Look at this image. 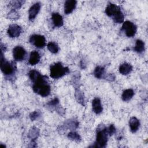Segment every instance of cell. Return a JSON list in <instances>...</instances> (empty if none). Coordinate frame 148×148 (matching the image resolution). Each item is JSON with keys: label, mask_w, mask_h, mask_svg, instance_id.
Returning <instances> with one entry per match:
<instances>
[{"label": "cell", "mask_w": 148, "mask_h": 148, "mask_svg": "<svg viewBox=\"0 0 148 148\" xmlns=\"http://www.w3.org/2000/svg\"><path fill=\"white\" fill-rule=\"evenodd\" d=\"M7 17L9 18L10 19H17L19 18V15L14 9H12L8 13Z\"/></svg>", "instance_id": "cb8c5ba5"}, {"label": "cell", "mask_w": 148, "mask_h": 148, "mask_svg": "<svg viewBox=\"0 0 148 148\" xmlns=\"http://www.w3.org/2000/svg\"><path fill=\"white\" fill-rule=\"evenodd\" d=\"M48 50L52 53H57L58 51L59 48L57 44L53 42H50L47 45Z\"/></svg>", "instance_id": "ffe728a7"}, {"label": "cell", "mask_w": 148, "mask_h": 148, "mask_svg": "<svg viewBox=\"0 0 148 148\" xmlns=\"http://www.w3.org/2000/svg\"><path fill=\"white\" fill-rule=\"evenodd\" d=\"M39 134V132L38 129H37L35 127H33L30 130L28 133V137L32 139V140H34V139H35L38 136Z\"/></svg>", "instance_id": "44dd1931"}, {"label": "cell", "mask_w": 148, "mask_h": 148, "mask_svg": "<svg viewBox=\"0 0 148 148\" xmlns=\"http://www.w3.org/2000/svg\"><path fill=\"white\" fill-rule=\"evenodd\" d=\"M94 75L95 77L98 79H101L104 77L105 75V69L104 68L98 66H97L94 71Z\"/></svg>", "instance_id": "d6986e66"}, {"label": "cell", "mask_w": 148, "mask_h": 148, "mask_svg": "<svg viewBox=\"0 0 148 148\" xmlns=\"http://www.w3.org/2000/svg\"><path fill=\"white\" fill-rule=\"evenodd\" d=\"M66 123V124L65 125H67L68 128H71V129L76 128L79 125V123L77 121H71L69 120L68 121H67Z\"/></svg>", "instance_id": "d4e9b609"}, {"label": "cell", "mask_w": 148, "mask_h": 148, "mask_svg": "<svg viewBox=\"0 0 148 148\" xmlns=\"http://www.w3.org/2000/svg\"><path fill=\"white\" fill-rule=\"evenodd\" d=\"M40 9V3L39 2L35 3L34 5L31 6L28 11L29 14V20L30 21H33L36 17V15L39 13Z\"/></svg>", "instance_id": "30bf717a"}, {"label": "cell", "mask_w": 148, "mask_h": 148, "mask_svg": "<svg viewBox=\"0 0 148 148\" xmlns=\"http://www.w3.org/2000/svg\"><path fill=\"white\" fill-rule=\"evenodd\" d=\"M107 130H108V132L109 134V135L111 136L113 134H114L116 132V128L114 126V125L111 124L110 125V126L107 128Z\"/></svg>", "instance_id": "f1b7e54d"}, {"label": "cell", "mask_w": 148, "mask_h": 148, "mask_svg": "<svg viewBox=\"0 0 148 148\" xmlns=\"http://www.w3.org/2000/svg\"><path fill=\"white\" fill-rule=\"evenodd\" d=\"M122 30H123L128 37L134 36L136 32V26L132 22L130 21H126L124 22L122 25Z\"/></svg>", "instance_id": "8992f818"}, {"label": "cell", "mask_w": 148, "mask_h": 148, "mask_svg": "<svg viewBox=\"0 0 148 148\" xmlns=\"http://www.w3.org/2000/svg\"><path fill=\"white\" fill-rule=\"evenodd\" d=\"M68 137L70 139L74 140L75 142H79L81 140L80 136L76 132H71L68 134Z\"/></svg>", "instance_id": "603a6c76"}, {"label": "cell", "mask_w": 148, "mask_h": 148, "mask_svg": "<svg viewBox=\"0 0 148 148\" xmlns=\"http://www.w3.org/2000/svg\"><path fill=\"white\" fill-rule=\"evenodd\" d=\"M16 69L15 63L10 62L6 61L3 56V53L1 51V69L2 73L6 76H9L14 73Z\"/></svg>", "instance_id": "5b68a950"}, {"label": "cell", "mask_w": 148, "mask_h": 148, "mask_svg": "<svg viewBox=\"0 0 148 148\" xmlns=\"http://www.w3.org/2000/svg\"><path fill=\"white\" fill-rule=\"evenodd\" d=\"M29 42L39 49L43 48L46 46V39L40 35H33L29 38Z\"/></svg>", "instance_id": "52a82bcc"}, {"label": "cell", "mask_w": 148, "mask_h": 148, "mask_svg": "<svg viewBox=\"0 0 148 148\" xmlns=\"http://www.w3.org/2000/svg\"><path fill=\"white\" fill-rule=\"evenodd\" d=\"M119 69V72L121 74L126 75H128V73H130L132 71V66H131V64L124 62L120 65Z\"/></svg>", "instance_id": "2e32d148"}, {"label": "cell", "mask_w": 148, "mask_h": 148, "mask_svg": "<svg viewBox=\"0 0 148 148\" xmlns=\"http://www.w3.org/2000/svg\"><path fill=\"white\" fill-rule=\"evenodd\" d=\"M105 13L112 17L113 21L117 23H121L124 21V14L117 5L110 3L105 9Z\"/></svg>", "instance_id": "7a4b0ae2"}, {"label": "cell", "mask_w": 148, "mask_h": 148, "mask_svg": "<svg viewBox=\"0 0 148 148\" xmlns=\"http://www.w3.org/2000/svg\"><path fill=\"white\" fill-rule=\"evenodd\" d=\"M40 115H41V113L39 110H36V111L32 112L29 114V117L32 121H34V120L37 119L39 117H40Z\"/></svg>", "instance_id": "484cf974"}, {"label": "cell", "mask_w": 148, "mask_h": 148, "mask_svg": "<svg viewBox=\"0 0 148 148\" xmlns=\"http://www.w3.org/2000/svg\"><path fill=\"white\" fill-rule=\"evenodd\" d=\"M129 125L130 127V130L132 133L136 132L140 125L139 121L135 117H132L129 121Z\"/></svg>", "instance_id": "5bb4252c"}, {"label": "cell", "mask_w": 148, "mask_h": 148, "mask_svg": "<svg viewBox=\"0 0 148 148\" xmlns=\"http://www.w3.org/2000/svg\"><path fill=\"white\" fill-rule=\"evenodd\" d=\"M114 78H115V77H114V75H113V74H109L108 75V76L106 77V79H107L108 80H110V81H113V80H114Z\"/></svg>", "instance_id": "f546056e"}, {"label": "cell", "mask_w": 148, "mask_h": 148, "mask_svg": "<svg viewBox=\"0 0 148 148\" xmlns=\"http://www.w3.org/2000/svg\"><path fill=\"white\" fill-rule=\"evenodd\" d=\"M51 20L55 27H60L63 25V18L61 14L58 13H53L51 15Z\"/></svg>", "instance_id": "4fadbf2b"}, {"label": "cell", "mask_w": 148, "mask_h": 148, "mask_svg": "<svg viewBox=\"0 0 148 148\" xmlns=\"http://www.w3.org/2000/svg\"><path fill=\"white\" fill-rule=\"evenodd\" d=\"M50 76L53 79H58L69 73L68 67H64L61 62H57L50 66Z\"/></svg>", "instance_id": "277c9868"}, {"label": "cell", "mask_w": 148, "mask_h": 148, "mask_svg": "<svg viewBox=\"0 0 148 148\" xmlns=\"http://www.w3.org/2000/svg\"><path fill=\"white\" fill-rule=\"evenodd\" d=\"M40 58V56L39 53L35 50L32 51L30 54L29 58V64L31 65H35L39 62Z\"/></svg>", "instance_id": "9a60e30c"}, {"label": "cell", "mask_w": 148, "mask_h": 148, "mask_svg": "<svg viewBox=\"0 0 148 148\" xmlns=\"http://www.w3.org/2000/svg\"><path fill=\"white\" fill-rule=\"evenodd\" d=\"M29 77L34 83L32 88L35 93L43 97L50 94V86L47 82V77L41 75L36 70H31L29 72Z\"/></svg>", "instance_id": "6da1fadb"}, {"label": "cell", "mask_w": 148, "mask_h": 148, "mask_svg": "<svg viewBox=\"0 0 148 148\" xmlns=\"http://www.w3.org/2000/svg\"><path fill=\"white\" fill-rule=\"evenodd\" d=\"M92 108L94 112L97 114H100L103 110L101 100L98 98H94L92 101Z\"/></svg>", "instance_id": "7c38bea8"}, {"label": "cell", "mask_w": 148, "mask_h": 148, "mask_svg": "<svg viewBox=\"0 0 148 148\" xmlns=\"http://www.w3.org/2000/svg\"><path fill=\"white\" fill-rule=\"evenodd\" d=\"M77 2L75 0H67L64 3V12L66 14H68L73 12L75 9Z\"/></svg>", "instance_id": "8fae6325"}, {"label": "cell", "mask_w": 148, "mask_h": 148, "mask_svg": "<svg viewBox=\"0 0 148 148\" xmlns=\"http://www.w3.org/2000/svg\"><path fill=\"white\" fill-rule=\"evenodd\" d=\"M58 103H59L58 99L57 98H55L53 100L50 101L47 103V105H49V106H51V107H53V106H57Z\"/></svg>", "instance_id": "83f0119b"}, {"label": "cell", "mask_w": 148, "mask_h": 148, "mask_svg": "<svg viewBox=\"0 0 148 148\" xmlns=\"http://www.w3.org/2000/svg\"><path fill=\"white\" fill-rule=\"evenodd\" d=\"M0 147H5V145H2V144H1V145H0Z\"/></svg>", "instance_id": "4dcf8cb0"}, {"label": "cell", "mask_w": 148, "mask_h": 148, "mask_svg": "<svg viewBox=\"0 0 148 148\" xmlns=\"http://www.w3.org/2000/svg\"><path fill=\"white\" fill-rule=\"evenodd\" d=\"M75 97L76 98L77 101L78 102H79L80 104L82 105H84V95L80 90H76L75 91Z\"/></svg>", "instance_id": "7402d4cb"}, {"label": "cell", "mask_w": 148, "mask_h": 148, "mask_svg": "<svg viewBox=\"0 0 148 148\" xmlns=\"http://www.w3.org/2000/svg\"><path fill=\"white\" fill-rule=\"evenodd\" d=\"M22 31L20 26L17 24H11L9 26L8 29V34L11 38L18 37Z\"/></svg>", "instance_id": "9c48e42d"}, {"label": "cell", "mask_w": 148, "mask_h": 148, "mask_svg": "<svg viewBox=\"0 0 148 148\" xmlns=\"http://www.w3.org/2000/svg\"><path fill=\"white\" fill-rule=\"evenodd\" d=\"M134 50L139 54L143 53L145 51V43L140 39L136 40V45L134 48Z\"/></svg>", "instance_id": "ac0fdd59"}, {"label": "cell", "mask_w": 148, "mask_h": 148, "mask_svg": "<svg viewBox=\"0 0 148 148\" xmlns=\"http://www.w3.org/2000/svg\"><path fill=\"white\" fill-rule=\"evenodd\" d=\"M109 134L108 132L107 128L104 125L101 124L98 126L97 129L96 141L95 145L92 147H105L108 142Z\"/></svg>", "instance_id": "3957f363"}, {"label": "cell", "mask_w": 148, "mask_h": 148, "mask_svg": "<svg viewBox=\"0 0 148 148\" xmlns=\"http://www.w3.org/2000/svg\"><path fill=\"white\" fill-rule=\"evenodd\" d=\"M12 6L14 8V9H19L22 5L24 3V1H12Z\"/></svg>", "instance_id": "4316f807"}, {"label": "cell", "mask_w": 148, "mask_h": 148, "mask_svg": "<svg viewBox=\"0 0 148 148\" xmlns=\"http://www.w3.org/2000/svg\"><path fill=\"white\" fill-rule=\"evenodd\" d=\"M134 95V92L132 89H127L122 94L121 98L124 101H130Z\"/></svg>", "instance_id": "e0dca14e"}, {"label": "cell", "mask_w": 148, "mask_h": 148, "mask_svg": "<svg viewBox=\"0 0 148 148\" xmlns=\"http://www.w3.org/2000/svg\"><path fill=\"white\" fill-rule=\"evenodd\" d=\"M26 51L21 46H17L15 47L13 50V58L16 61H23L25 57Z\"/></svg>", "instance_id": "ba28073f"}]
</instances>
